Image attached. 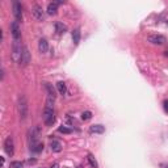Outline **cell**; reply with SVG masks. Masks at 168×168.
Segmentation results:
<instances>
[{
  "instance_id": "6da1fadb",
  "label": "cell",
  "mask_w": 168,
  "mask_h": 168,
  "mask_svg": "<svg viewBox=\"0 0 168 168\" xmlns=\"http://www.w3.org/2000/svg\"><path fill=\"white\" fill-rule=\"evenodd\" d=\"M44 122L46 126H51L55 121V110H54V100L47 97L46 105L44 108Z\"/></svg>"
},
{
  "instance_id": "7a4b0ae2",
  "label": "cell",
  "mask_w": 168,
  "mask_h": 168,
  "mask_svg": "<svg viewBox=\"0 0 168 168\" xmlns=\"http://www.w3.org/2000/svg\"><path fill=\"white\" fill-rule=\"evenodd\" d=\"M23 51L24 47L21 46V42L19 41H13L12 45V59L16 63H21V58H23Z\"/></svg>"
},
{
  "instance_id": "3957f363",
  "label": "cell",
  "mask_w": 168,
  "mask_h": 168,
  "mask_svg": "<svg viewBox=\"0 0 168 168\" xmlns=\"http://www.w3.org/2000/svg\"><path fill=\"white\" fill-rule=\"evenodd\" d=\"M19 114L23 120H25L28 116V100L24 95L19 97Z\"/></svg>"
},
{
  "instance_id": "277c9868",
  "label": "cell",
  "mask_w": 168,
  "mask_h": 168,
  "mask_svg": "<svg viewBox=\"0 0 168 168\" xmlns=\"http://www.w3.org/2000/svg\"><path fill=\"white\" fill-rule=\"evenodd\" d=\"M11 32H12V37L13 41H19L21 42V28H20V23H17L15 20L11 24Z\"/></svg>"
},
{
  "instance_id": "5b68a950",
  "label": "cell",
  "mask_w": 168,
  "mask_h": 168,
  "mask_svg": "<svg viewBox=\"0 0 168 168\" xmlns=\"http://www.w3.org/2000/svg\"><path fill=\"white\" fill-rule=\"evenodd\" d=\"M4 151L9 156H12L15 154V143H13V138L11 135L7 137V139L4 141Z\"/></svg>"
},
{
  "instance_id": "8992f818",
  "label": "cell",
  "mask_w": 168,
  "mask_h": 168,
  "mask_svg": "<svg viewBox=\"0 0 168 168\" xmlns=\"http://www.w3.org/2000/svg\"><path fill=\"white\" fill-rule=\"evenodd\" d=\"M12 9H13V16H15L17 23L23 21V7H21V4L19 2H13Z\"/></svg>"
},
{
  "instance_id": "52a82bcc",
  "label": "cell",
  "mask_w": 168,
  "mask_h": 168,
  "mask_svg": "<svg viewBox=\"0 0 168 168\" xmlns=\"http://www.w3.org/2000/svg\"><path fill=\"white\" fill-rule=\"evenodd\" d=\"M40 134H41L40 127L35 126V127L32 129V130L29 131V146L37 143V142H40V141H38V138H40Z\"/></svg>"
},
{
  "instance_id": "ba28073f",
  "label": "cell",
  "mask_w": 168,
  "mask_h": 168,
  "mask_svg": "<svg viewBox=\"0 0 168 168\" xmlns=\"http://www.w3.org/2000/svg\"><path fill=\"white\" fill-rule=\"evenodd\" d=\"M32 13H33V17L37 21H44L45 20V11L42 9V7L34 5L33 11H32Z\"/></svg>"
},
{
  "instance_id": "9c48e42d",
  "label": "cell",
  "mask_w": 168,
  "mask_h": 168,
  "mask_svg": "<svg viewBox=\"0 0 168 168\" xmlns=\"http://www.w3.org/2000/svg\"><path fill=\"white\" fill-rule=\"evenodd\" d=\"M147 41L154 45H163L166 42V37L162 34H151V35H148Z\"/></svg>"
},
{
  "instance_id": "30bf717a",
  "label": "cell",
  "mask_w": 168,
  "mask_h": 168,
  "mask_svg": "<svg viewBox=\"0 0 168 168\" xmlns=\"http://www.w3.org/2000/svg\"><path fill=\"white\" fill-rule=\"evenodd\" d=\"M104 131H105V127L102 125H92L89 127V133L92 134H102Z\"/></svg>"
},
{
  "instance_id": "8fae6325",
  "label": "cell",
  "mask_w": 168,
  "mask_h": 168,
  "mask_svg": "<svg viewBox=\"0 0 168 168\" xmlns=\"http://www.w3.org/2000/svg\"><path fill=\"white\" fill-rule=\"evenodd\" d=\"M50 148H51L53 152H60L63 150V146L59 141H53L51 143H50Z\"/></svg>"
},
{
  "instance_id": "7c38bea8",
  "label": "cell",
  "mask_w": 168,
  "mask_h": 168,
  "mask_svg": "<svg viewBox=\"0 0 168 168\" xmlns=\"http://www.w3.org/2000/svg\"><path fill=\"white\" fill-rule=\"evenodd\" d=\"M30 62V53L28 50L26 46H24V51H23V58H21V63L23 64H28Z\"/></svg>"
},
{
  "instance_id": "4fadbf2b",
  "label": "cell",
  "mask_w": 168,
  "mask_h": 168,
  "mask_svg": "<svg viewBox=\"0 0 168 168\" xmlns=\"http://www.w3.org/2000/svg\"><path fill=\"white\" fill-rule=\"evenodd\" d=\"M54 26H55V32L58 34H63V33H66L67 32V26L63 23H60V21H57Z\"/></svg>"
},
{
  "instance_id": "5bb4252c",
  "label": "cell",
  "mask_w": 168,
  "mask_h": 168,
  "mask_svg": "<svg viewBox=\"0 0 168 168\" xmlns=\"http://www.w3.org/2000/svg\"><path fill=\"white\" fill-rule=\"evenodd\" d=\"M38 50H40V53H46L49 50V44L45 38H41L38 42Z\"/></svg>"
},
{
  "instance_id": "9a60e30c",
  "label": "cell",
  "mask_w": 168,
  "mask_h": 168,
  "mask_svg": "<svg viewBox=\"0 0 168 168\" xmlns=\"http://www.w3.org/2000/svg\"><path fill=\"white\" fill-rule=\"evenodd\" d=\"M57 11H58V5L55 4L54 2L53 3H49V5H47V15H50V16H54V15H57Z\"/></svg>"
},
{
  "instance_id": "2e32d148",
  "label": "cell",
  "mask_w": 168,
  "mask_h": 168,
  "mask_svg": "<svg viewBox=\"0 0 168 168\" xmlns=\"http://www.w3.org/2000/svg\"><path fill=\"white\" fill-rule=\"evenodd\" d=\"M42 150H44V143H41V142H37V143H34V145H30V151L34 152V154L42 152Z\"/></svg>"
},
{
  "instance_id": "e0dca14e",
  "label": "cell",
  "mask_w": 168,
  "mask_h": 168,
  "mask_svg": "<svg viewBox=\"0 0 168 168\" xmlns=\"http://www.w3.org/2000/svg\"><path fill=\"white\" fill-rule=\"evenodd\" d=\"M45 87H46V91H47V96L50 99H53V100H55V89L53 88V85L50 84V83H45Z\"/></svg>"
},
{
  "instance_id": "ac0fdd59",
  "label": "cell",
  "mask_w": 168,
  "mask_h": 168,
  "mask_svg": "<svg viewBox=\"0 0 168 168\" xmlns=\"http://www.w3.org/2000/svg\"><path fill=\"white\" fill-rule=\"evenodd\" d=\"M72 42H74V45H79V42H80V29L79 28L72 30Z\"/></svg>"
},
{
  "instance_id": "d6986e66",
  "label": "cell",
  "mask_w": 168,
  "mask_h": 168,
  "mask_svg": "<svg viewBox=\"0 0 168 168\" xmlns=\"http://www.w3.org/2000/svg\"><path fill=\"white\" fill-rule=\"evenodd\" d=\"M57 88H58V92L60 95H64L66 93V91H67L66 83H64V81H58V83H57Z\"/></svg>"
},
{
  "instance_id": "ffe728a7",
  "label": "cell",
  "mask_w": 168,
  "mask_h": 168,
  "mask_svg": "<svg viewBox=\"0 0 168 168\" xmlns=\"http://www.w3.org/2000/svg\"><path fill=\"white\" fill-rule=\"evenodd\" d=\"M88 163H89V166H91L92 168H99V164L97 162H96V159H95V156L92 155V154H88Z\"/></svg>"
},
{
  "instance_id": "44dd1931",
  "label": "cell",
  "mask_w": 168,
  "mask_h": 168,
  "mask_svg": "<svg viewBox=\"0 0 168 168\" xmlns=\"http://www.w3.org/2000/svg\"><path fill=\"white\" fill-rule=\"evenodd\" d=\"M92 118V112H89V110H85V112L81 113V120L83 121H88Z\"/></svg>"
},
{
  "instance_id": "7402d4cb",
  "label": "cell",
  "mask_w": 168,
  "mask_h": 168,
  "mask_svg": "<svg viewBox=\"0 0 168 168\" xmlns=\"http://www.w3.org/2000/svg\"><path fill=\"white\" fill-rule=\"evenodd\" d=\"M9 168H24V164L21 163V162H12L9 164Z\"/></svg>"
},
{
  "instance_id": "603a6c76",
  "label": "cell",
  "mask_w": 168,
  "mask_h": 168,
  "mask_svg": "<svg viewBox=\"0 0 168 168\" xmlns=\"http://www.w3.org/2000/svg\"><path fill=\"white\" fill-rule=\"evenodd\" d=\"M58 130H59V133H63V134H71L72 133V130L69 129V127H66V126H60Z\"/></svg>"
},
{
  "instance_id": "cb8c5ba5",
  "label": "cell",
  "mask_w": 168,
  "mask_h": 168,
  "mask_svg": "<svg viewBox=\"0 0 168 168\" xmlns=\"http://www.w3.org/2000/svg\"><path fill=\"white\" fill-rule=\"evenodd\" d=\"M163 105H164V110H166V112L168 113V100H164Z\"/></svg>"
},
{
  "instance_id": "d4e9b609",
  "label": "cell",
  "mask_w": 168,
  "mask_h": 168,
  "mask_svg": "<svg viewBox=\"0 0 168 168\" xmlns=\"http://www.w3.org/2000/svg\"><path fill=\"white\" fill-rule=\"evenodd\" d=\"M160 168H168V163H162L160 164Z\"/></svg>"
},
{
  "instance_id": "484cf974",
  "label": "cell",
  "mask_w": 168,
  "mask_h": 168,
  "mask_svg": "<svg viewBox=\"0 0 168 168\" xmlns=\"http://www.w3.org/2000/svg\"><path fill=\"white\" fill-rule=\"evenodd\" d=\"M50 168H59V164H57V163H55V164H53V166L50 167Z\"/></svg>"
},
{
  "instance_id": "4316f807",
  "label": "cell",
  "mask_w": 168,
  "mask_h": 168,
  "mask_svg": "<svg viewBox=\"0 0 168 168\" xmlns=\"http://www.w3.org/2000/svg\"><path fill=\"white\" fill-rule=\"evenodd\" d=\"M0 160H2V166H4V158L2 156V158H0Z\"/></svg>"
},
{
  "instance_id": "83f0119b",
  "label": "cell",
  "mask_w": 168,
  "mask_h": 168,
  "mask_svg": "<svg viewBox=\"0 0 168 168\" xmlns=\"http://www.w3.org/2000/svg\"><path fill=\"white\" fill-rule=\"evenodd\" d=\"M164 54H166V57H168V51H166V53H164Z\"/></svg>"
}]
</instances>
